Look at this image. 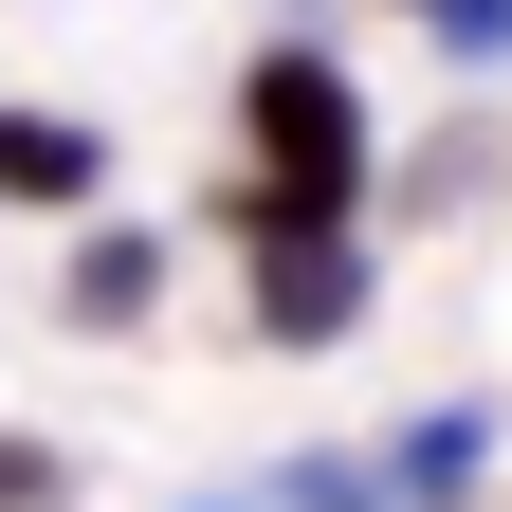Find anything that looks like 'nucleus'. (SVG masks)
<instances>
[{
    "mask_svg": "<svg viewBox=\"0 0 512 512\" xmlns=\"http://www.w3.org/2000/svg\"><path fill=\"white\" fill-rule=\"evenodd\" d=\"M366 74L330 37H256L238 55V183H220V238H293V220H366Z\"/></svg>",
    "mask_w": 512,
    "mask_h": 512,
    "instance_id": "obj_1",
    "label": "nucleus"
},
{
    "mask_svg": "<svg viewBox=\"0 0 512 512\" xmlns=\"http://www.w3.org/2000/svg\"><path fill=\"white\" fill-rule=\"evenodd\" d=\"M494 494V403H421L403 439H330V458H293L275 476V512H476Z\"/></svg>",
    "mask_w": 512,
    "mask_h": 512,
    "instance_id": "obj_2",
    "label": "nucleus"
},
{
    "mask_svg": "<svg viewBox=\"0 0 512 512\" xmlns=\"http://www.w3.org/2000/svg\"><path fill=\"white\" fill-rule=\"evenodd\" d=\"M256 256V330L275 348H348L366 330V220H293V238H238Z\"/></svg>",
    "mask_w": 512,
    "mask_h": 512,
    "instance_id": "obj_3",
    "label": "nucleus"
},
{
    "mask_svg": "<svg viewBox=\"0 0 512 512\" xmlns=\"http://www.w3.org/2000/svg\"><path fill=\"white\" fill-rule=\"evenodd\" d=\"M92 183H110V128H92V110H0V202L74 220Z\"/></svg>",
    "mask_w": 512,
    "mask_h": 512,
    "instance_id": "obj_4",
    "label": "nucleus"
},
{
    "mask_svg": "<svg viewBox=\"0 0 512 512\" xmlns=\"http://www.w3.org/2000/svg\"><path fill=\"white\" fill-rule=\"evenodd\" d=\"M147 293H165V238L147 220H92L74 238V330H147Z\"/></svg>",
    "mask_w": 512,
    "mask_h": 512,
    "instance_id": "obj_5",
    "label": "nucleus"
},
{
    "mask_svg": "<svg viewBox=\"0 0 512 512\" xmlns=\"http://www.w3.org/2000/svg\"><path fill=\"white\" fill-rule=\"evenodd\" d=\"M403 19L458 55V74H494V55H512V0H403Z\"/></svg>",
    "mask_w": 512,
    "mask_h": 512,
    "instance_id": "obj_6",
    "label": "nucleus"
},
{
    "mask_svg": "<svg viewBox=\"0 0 512 512\" xmlns=\"http://www.w3.org/2000/svg\"><path fill=\"white\" fill-rule=\"evenodd\" d=\"M55 494V458H37V439H0V512H37Z\"/></svg>",
    "mask_w": 512,
    "mask_h": 512,
    "instance_id": "obj_7",
    "label": "nucleus"
}]
</instances>
